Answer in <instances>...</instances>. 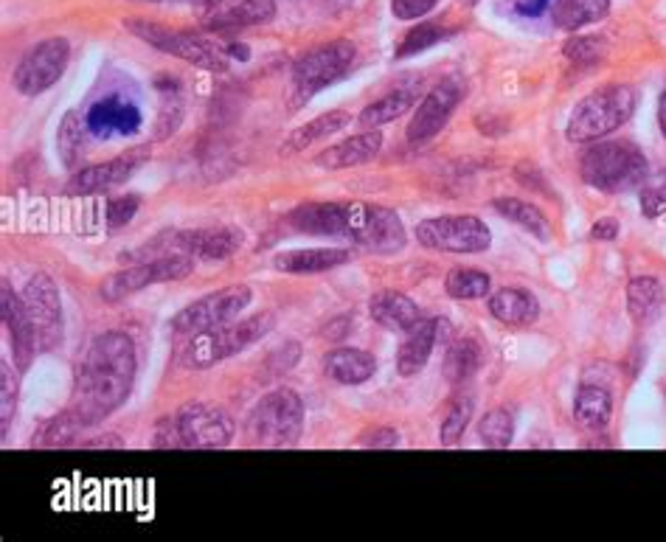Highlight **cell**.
I'll return each instance as SVG.
<instances>
[{"instance_id":"6da1fadb","label":"cell","mask_w":666,"mask_h":542,"mask_svg":"<svg viewBox=\"0 0 666 542\" xmlns=\"http://www.w3.org/2000/svg\"><path fill=\"white\" fill-rule=\"evenodd\" d=\"M136 346L125 332H105L94 341L74 380L71 411L85 425H99L125 405L136 383Z\"/></svg>"},{"instance_id":"7a4b0ae2","label":"cell","mask_w":666,"mask_h":542,"mask_svg":"<svg viewBox=\"0 0 666 542\" xmlns=\"http://www.w3.org/2000/svg\"><path fill=\"white\" fill-rule=\"evenodd\" d=\"M579 175L590 189L627 195L647 180V158L633 141H596L579 158Z\"/></svg>"},{"instance_id":"3957f363","label":"cell","mask_w":666,"mask_h":542,"mask_svg":"<svg viewBox=\"0 0 666 542\" xmlns=\"http://www.w3.org/2000/svg\"><path fill=\"white\" fill-rule=\"evenodd\" d=\"M638 96L630 85H608L577 101L568 118L566 136L574 144H596L619 130L636 112Z\"/></svg>"},{"instance_id":"277c9868","label":"cell","mask_w":666,"mask_h":542,"mask_svg":"<svg viewBox=\"0 0 666 542\" xmlns=\"http://www.w3.org/2000/svg\"><path fill=\"white\" fill-rule=\"evenodd\" d=\"M354 59H358V48H354L352 40L321 42L319 48L304 53L293 66V77H290V107L298 110L315 93L349 77L354 68Z\"/></svg>"},{"instance_id":"5b68a950","label":"cell","mask_w":666,"mask_h":542,"mask_svg":"<svg viewBox=\"0 0 666 542\" xmlns=\"http://www.w3.org/2000/svg\"><path fill=\"white\" fill-rule=\"evenodd\" d=\"M301 427H304V402L290 388H276L262 396L245 422L251 444L267 450L293 447Z\"/></svg>"},{"instance_id":"8992f818","label":"cell","mask_w":666,"mask_h":542,"mask_svg":"<svg viewBox=\"0 0 666 542\" xmlns=\"http://www.w3.org/2000/svg\"><path fill=\"white\" fill-rule=\"evenodd\" d=\"M276 326V318L271 313H259L254 318H245L239 324H225L217 329L200 332V335L189 337L184 348V363L189 368H212L223 359L242 354L245 348H251L254 343H259L267 332Z\"/></svg>"},{"instance_id":"52a82bcc","label":"cell","mask_w":666,"mask_h":542,"mask_svg":"<svg viewBox=\"0 0 666 542\" xmlns=\"http://www.w3.org/2000/svg\"><path fill=\"white\" fill-rule=\"evenodd\" d=\"M125 29L153 46L155 51L169 53L175 59H184L189 66L203 68V71L223 73L228 71V53L225 46H214L206 37L195 35V31H175L169 26H160L155 20H125Z\"/></svg>"},{"instance_id":"ba28073f","label":"cell","mask_w":666,"mask_h":542,"mask_svg":"<svg viewBox=\"0 0 666 542\" xmlns=\"http://www.w3.org/2000/svg\"><path fill=\"white\" fill-rule=\"evenodd\" d=\"M417 243L439 254H483L492 245V230L472 214L422 219L417 225Z\"/></svg>"},{"instance_id":"9c48e42d","label":"cell","mask_w":666,"mask_h":542,"mask_svg":"<svg viewBox=\"0 0 666 542\" xmlns=\"http://www.w3.org/2000/svg\"><path fill=\"white\" fill-rule=\"evenodd\" d=\"M254 300V289L248 284H234V287H223L217 293H208L206 298L195 300L186 309L172 318V332L175 335L195 337L200 332L217 329V326L231 324L242 309Z\"/></svg>"},{"instance_id":"30bf717a","label":"cell","mask_w":666,"mask_h":542,"mask_svg":"<svg viewBox=\"0 0 666 542\" xmlns=\"http://www.w3.org/2000/svg\"><path fill=\"white\" fill-rule=\"evenodd\" d=\"M195 270V259L192 256H160V259L138 262V265H127L125 270L112 273L105 284H101V298L107 304H118L127 295L147 289L153 284L180 282V278L192 276Z\"/></svg>"},{"instance_id":"8fae6325","label":"cell","mask_w":666,"mask_h":542,"mask_svg":"<svg viewBox=\"0 0 666 542\" xmlns=\"http://www.w3.org/2000/svg\"><path fill=\"white\" fill-rule=\"evenodd\" d=\"M177 431L184 450H223L234 442L236 422L223 407L189 402L177 411Z\"/></svg>"},{"instance_id":"7c38bea8","label":"cell","mask_w":666,"mask_h":542,"mask_svg":"<svg viewBox=\"0 0 666 542\" xmlns=\"http://www.w3.org/2000/svg\"><path fill=\"white\" fill-rule=\"evenodd\" d=\"M68 59H71V42L66 37H51V40L37 42L20 59V66L14 68V88L23 96L46 93L66 73Z\"/></svg>"},{"instance_id":"4fadbf2b","label":"cell","mask_w":666,"mask_h":542,"mask_svg":"<svg viewBox=\"0 0 666 542\" xmlns=\"http://www.w3.org/2000/svg\"><path fill=\"white\" fill-rule=\"evenodd\" d=\"M26 309L35 326L37 352H51L62 343V300L57 284L46 273H35L23 287Z\"/></svg>"},{"instance_id":"5bb4252c","label":"cell","mask_w":666,"mask_h":542,"mask_svg":"<svg viewBox=\"0 0 666 542\" xmlns=\"http://www.w3.org/2000/svg\"><path fill=\"white\" fill-rule=\"evenodd\" d=\"M360 217H363V203H304L287 214V225H293L298 234L341 236L354 243Z\"/></svg>"},{"instance_id":"9a60e30c","label":"cell","mask_w":666,"mask_h":542,"mask_svg":"<svg viewBox=\"0 0 666 542\" xmlns=\"http://www.w3.org/2000/svg\"><path fill=\"white\" fill-rule=\"evenodd\" d=\"M273 18H276V0H203L200 3L203 26L217 35L267 26Z\"/></svg>"},{"instance_id":"2e32d148","label":"cell","mask_w":666,"mask_h":542,"mask_svg":"<svg viewBox=\"0 0 666 542\" xmlns=\"http://www.w3.org/2000/svg\"><path fill=\"white\" fill-rule=\"evenodd\" d=\"M464 85L456 82V79H444L439 82L431 93L422 99V105L413 112L411 125H408V141L411 144H425L431 141L433 136L444 130V125L450 121L456 107L464 99Z\"/></svg>"},{"instance_id":"e0dca14e","label":"cell","mask_w":666,"mask_h":542,"mask_svg":"<svg viewBox=\"0 0 666 542\" xmlns=\"http://www.w3.org/2000/svg\"><path fill=\"white\" fill-rule=\"evenodd\" d=\"M147 160H149V147H133L127 149V152L116 155L112 160H107V164H96V166H88V169L77 171L71 184H68V191H71V195H101V191L130 180V177L147 164Z\"/></svg>"},{"instance_id":"ac0fdd59","label":"cell","mask_w":666,"mask_h":542,"mask_svg":"<svg viewBox=\"0 0 666 542\" xmlns=\"http://www.w3.org/2000/svg\"><path fill=\"white\" fill-rule=\"evenodd\" d=\"M405 243L408 234L400 214L383 206H363V217H360L358 234H354V245L389 256L400 254L405 248Z\"/></svg>"},{"instance_id":"d6986e66","label":"cell","mask_w":666,"mask_h":542,"mask_svg":"<svg viewBox=\"0 0 666 542\" xmlns=\"http://www.w3.org/2000/svg\"><path fill=\"white\" fill-rule=\"evenodd\" d=\"M400 352H396V372L400 377H417L428 366L437 343H448L453 335V326L444 318H422L411 332H405Z\"/></svg>"},{"instance_id":"ffe728a7","label":"cell","mask_w":666,"mask_h":542,"mask_svg":"<svg viewBox=\"0 0 666 542\" xmlns=\"http://www.w3.org/2000/svg\"><path fill=\"white\" fill-rule=\"evenodd\" d=\"M88 132L96 138H116V136H136L144 125V116L138 105L110 93L105 99L94 101L85 112Z\"/></svg>"},{"instance_id":"44dd1931","label":"cell","mask_w":666,"mask_h":542,"mask_svg":"<svg viewBox=\"0 0 666 542\" xmlns=\"http://www.w3.org/2000/svg\"><path fill=\"white\" fill-rule=\"evenodd\" d=\"M0 313H3L9 343H12L14 363H18L20 372H26L37 354V337H35V326H31V318H29V309H26L23 295L14 293L9 282H3V287H0Z\"/></svg>"},{"instance_id":"7402d4cb","label":"cell","mask_w":666,"mask_h":542,"mask_svg":"<svg viewBox=\"0 0 666 542\" xmlns=\"http://www.w3.org/2000/svg\"><path fill=\"white\" fill-rule=\"evenodd\" d=\"M352 262V250L346 248H307V250H284L273 259V267L287 276H319L335 267Z\"/></svg>"},{"instance_id":"603a6c76","label":"cell","mask_w":666,"mask_h":542,"mask_svg":"<svg viewBox=\"0 0 666 542\" xmlns=\"http://www.w3.org/2000/svg\"><path fill=\"white\" fill-rule=\"evenodd\" d=\"M380 149H383V136H380V130H366L360 132V136H352L346 138V141L335 144V147L324 149V152L315 158V164L330 171L352 169V166L369 164V160L378 158Z\"/></svg>"},{"instance_id":"cb8c5ba5","label":"cell","mask_w":666,"mask_h":542,"mask_svg":"<svg viewBox=\"0 0 666 542\" xmlns=\"http://www.w3.org/2000/svg\"><path fill=\"white\" fill-rule=\"evenodd\" d=\"M369 315H372L374 324H380L389 332H411L422 321L417 304L408 295L394 293V289L374 293L372 300H369Z\"/></svg>"},{"instance_id":"d4e9b609","label":"cell","mask_w":666,"mask_h":542,"mask_svg":"<svg viewBox=\"0 0 666 542\" xmlns=\"http://www.w3.org/2000/svg\"><path fill=\"white\" fill-rule=\"evenodd\" d=\"M490 313L503 326H529L540 318V300L520 287H501L490 295Z\"/></svg>"},{"instance_id":"484cf974","label":"cell","mask_w":666,"mask_h":542,"mask_svg":"<svg viewBox=\"0 0 666 542\" xmlns=\"http://www.w3.org/2000/svg\"><path fill=\"white\" fill-rule=\"evenodd\" d=\"M378 372L374 354L363 348H335L324 357V374L337 385H363Z\"/></svg>"},{"instance_id":"4316f807","label":"cell","mask_w":666,"mask_h":542,"mask_svg":"<svg viewBox=\"0 0 666 542\" xmlns=\"http://www.w3.org/2000/svg\"><path fill=\"white\" fill-rule=\"evenodd\" d=\"M349 125H352V112H346V110L324 112V116L313 118V121H307L304 127H298V130L290 132V136L284 138L282 147H278V155H282V158H290V155L304 152V149L313 147L315 141H321V138H326V136H335V132H341L343 127H349Z\"/></svg>"},{"instance_id":"83f0119b","label":"cell","mask_w":666,"mask_h":542,"mask_svg":"<svg viewBox=\"0 0 666 542\" xmlns=\"http://www.w3.org/2000/svg\"><path fill=\"white\" fill-rule=\"evenodd\" d=\"M666 307L664 284L653 276H638L627 284V313L638 326H649Z\"/></svg>"},{"instance_id":"f1b7e54d","label":"cell","mask_w":666,"mask_h":542,"mask_svg":"<svg viewBox=\"0 0 666 542\" xmlns=\"http://www.w3.org/2000/svg\"><path fill=\"white\" fill-rule=\"evenodd\" d=\"M614 416V396L605 385H582L574 400V418L582 431L599 433Z\"/></svg>"},{"instance_id":"f546056e","label":"cell","mask_w":666,"mask_h":542,"mask_svg":"<svg viewBox=\"0 0 666 542\" xmlns=\"http://www.w3.org/2000/svg\"><path fill=\"white\" fill-rule=\"evenodd\" d=\"M610 0H555L551 23L562 31H579L608 18Z\"/></svg>"},{"instance_id":"4dcf8cb0","label":"cell","mask_w":666,"mask_h":542,"mask_svg":"<svg viewBox=\"0 0 666 542\" xmlns=\"http://www.w3.org/2000/svg\"><path fill=\"white\" fill-rule=\"evenodd\" d=\"M413 105H417V90L413 88L391 90L389 96H383V99H378V101H372V105L363 107V112L358 116V121L366 127V130H380V127L391 125V121H396L400 116L411 112Z\"/></svg>"},{"instance_id":"1f68e13d","label":"cell","mask_w":666,"mask_h":542,"mask_svg":"<svg viewBox=\"0 0 666 542\" xmlns=\"http://www.w3.org/2000/svg\"><path fill=\"white\" fill-rule=\"evenodd\" d=\"M481 363H483V346L478 343V337L472 335L456 337V341H450L448 357H444V377H448V383L453 385L467 383V380L481 368Z\"/></svg>"},{"instance_id":"d6a6232c","label":"cell","mask_w":666,"mask_h":542,"mask_svg":"<svg viewBox=\"0 0 666 542\" xmlns=\"http://www.w3.org/2000/svg\"><path fill=\"white\" fill-rule=\"evenodd\" d=\"M492 208H496L503 219L520 225L526 234L537 236V239H542V243H549L551 239L549 217H546V214H542L535 203L518 200V197H498V200L492 203Z\"/></svg>"},{"instance_id":"836d02e7","label":"cell","mask_w":666,"mask_h":542,"mask_svg":"<svg viewBox=\"0 0 666 542\" xmlns=\"http://www.w3.org/2000/svg\"><path fill=\"white\" fill-rule=\"evenodd\" d=\"M453 37V29H448L439 20H428V23H417L413 29L405 31V37L400 40V46L394 48V59L417 57V53L428 51V48L439 46L442 40Z\"/></svg>"},{"instance_id":"e575fe53","label":"cell","mask_w":666,"mask_h":542,"mask_svg":"<svg viewBox=\"0 0 666 542\" xmlns=\"http://www.w3.org/2000/svg\"><path fill=\"white\" fill-rule=\"evenodd\" d=\"M444 289L456 300H476L487 298V293L492 289V282L487 273L476 270V267H453L448 273V278H444Z\"/></svg>"},{"instance_id":"d590c367","label":"cell","mask_w":666,"mask_h":542,"mask_svg":"<svg viewBox=\"0 0 666 542\" xmlns=\"http://www.w3.org/2000/svg\"><path fill=\"white\" fill-rule=\"evenodd\" d=\"M82 427L88 425H85L82 418L68 407L66 413H59V416H53L51 422H46V425L40 427V436H35V447H42V450L68 447V444H74V438L79 436Z\"/></svg>"},{"instance_id":"8d00e7d4","label":"cell","mask_w":666,"mask_h":542,"mask_svg":"<svg viewBox=\"0 0 666 542\" xmlns=\"http://www.w3.org/2000/svg\"><path fill=\"white\" fill-rule=\"evenodd\" d=\"M85 130H88V125L79 118L77 110L66 112V118H62V125H59L57 130V147L66 166H77L79 155H82Z\"/></svg>"},{"instance_id":"74e56055","label":"cell","mask_w":666,"mask_h":542,"mask_svg":"<svg viewBox=\"0 0 666 542\" xmlns=\"http://www.w3.org/2000/svg\"><path fill=\"white\" fill-rule=\"evenodd\" d=\"M478 436H481V442L490 450H507L515 436V422L509 416V411L496 407V411L487 413L481 418V425H478Z\"/></svg>"},{"instance_id":"f35d334b","label":"cell","mask_w":666,"mask_h":542,"mask_svg":"<svg viewBox=\"0 0 666 542\" xmlns=\"http://www.w3.org/2000/svg\"><path fill=\"white\" fill-rule=\"evenodd\" d=\"M472 396H461V400H456L453 405H450L448 416H444L442 427H439V442L444 444V447H456L459 444V438L464 436V427L470 425L472 418Z\"/></svg>"},{"instance_id":"ab89813d","label":"cell","mask_w":666,"mask_h":542,"mask_svg":"<svg viewBox=\"0 0 666 542\" xmlns=\"http://www.w3.org/2000/svg\"><path fill=\"white\" fill-rule=\"evenodd\" d=\"M562 51H566V57L571 59V62H577V66H594V62H599V59L605 57L608 46H605L601 37H571Z\"/></svg>"},{"instance_id":"60d3db41","label":"cell","mask_w":666,"mask_h":542,"mask_svg":"<svg viewBox=\"0 0 666 542\" xmlns=\"http://www.w3.org/2000/svg\"><path fill=\"white\" fill-rule=\"evenodd\" d=\"M666 211V171L660 169L658 175L649 177L641 184V214L655 219Z\"/></svg>"},{"instance_id":"b9f144b4","label":"cell","mask_w":666,"mask_h":542,"mask_svg":"<svg viewBox=\"0 0 666 542\" xmlns=\"http://www.w3.org/2000/svg\"><path fill=\"white\" fill-rule=\"evenodd\" d=\"M14 407H18V377H14L12 366L3 363L0 366V427H3V433L12 425Z\"/></svg>"},{"instance_id":"7bdbcfd3","label":"cell","mask_w":666,"mask_h":542,"mask_svg":"<svg viewBox=\"0 0 666 542\" xmlns=\"http://www.w3.org/2000/svg\"><path fill=\"white\" fill-rule=\"evenodd\" d=\"M138 206H141V197L138 195H127V197H116V200L107 203V225L112 230L125 228L133 217H136Z\"/></svg>"},{"instance_id":"ee69618b","label":"cell","mask_w":666,"mask_h":542,"mask_svg":"<svg viewBox=\"0 0 666 542\" xmlns=\"http://www.w3.org/2000/svg\"><path fill=\"white\" fill-rule=\"evenodd\" d=\"M439 7V0H391V14L396 20H419L431 14Z\"/></svg>"},{"instance_id":"f6af8a7d","label":"cell","mask_w":666,"mask_h":542,"mask_svg":"<svg viewBox=\"0 0 666 542\" xmlns=\"http://www.w3.org/2000/svg\"><path fill=\"white\" fill-rule=\"evenodd\" d=\"M155 447L158 450H184V442H180V431H177L175 416H166L158 422V431H155Z\"/></svg>"},{"instance_id":"bcb514c9","label":"cell","mask_w":666,"mask_h":542,"mask_svg":"<svg viewBox=\"0 0 666 542\" xmlns=\"http://www.w3.org/2000/svg\"><path fill=\"white\" fill-rule=\"evenodd\" d=\"M360 444L372 450H391L400 444V433L394 427H378L374 433H366V436L360 438Z\"/></svg>"},{"instance_id":"7dc6e473","label":"cell","mask_w":666,"mask_h":542,"mask_svg":"<svg viewBox=\"0 0 666 542\" xmlns=\"http://www.w3.org/2000/svg\"><path fill=\"white\" fill-rule=\"evenodd\" d=\"M507 7L518 18H540L551 7V0H507Z\"/></svg>"},{"instance_id":"c3c4849f","label":"cell","mask_w":666,"mask_h":542,"mask_svg":"<svg viewBox=\"0 0 666 542\" xmlns=\"http://www.w3.org/2000/svg\"><path fill=\"white\" fill-rule=\"evenodd\" d=\"M590 236H594V239H599V243H614L616 236H619V219H614V217L596 219L594 228H590Z\"/></svg>"},{"instance_id":"681fc988","label":"cell","mask_w":666,"mask_h":542,"mask_svg":"<svg viewBox=\"0 0 666 542\" xmlns=\"http://www.w3.org/2000/svg\"><path fill=\"white\" fill-rule=\"evenodd\" d=\"M85 447H88V450H96V447L121 450V438H116V436H99V438H94V442L85 444Z\"/></svg>"},{"instance_id":"f907efd6","label":"cell","mask_w":666,"mask_h":542,"mask_svg":"<svg viewBox=\"0 0 666 542\" xmlns=\"http://www.w3.org/2000/svg\"><path fill=\"white\" fill-rule=\"evenodd\" d=\"M225 53L234 59H242V62H245V59H251L248 46H242V42H228V46H225Z\"/></svg>"},{"instance_id":"816d5d0a","label":"cell","mask_w":666,"mask_h":542,"mask_svg":"<svg viewBox=\"0 0 666 542\" xmlns=\"http://www.w3.org/2000/svg\"><path fill=\"white\" fill-rule=\"evenodd\" d=\"M658 127H660V136L666 138V85L658 96Z\"/></svg>"},{"instance_id":"f5cc1de1","label":"cell","mask_w":666,"mask_h":542,"mask_svg":"<svg viewBox=\"0 0 666 542\" xmlns=\"http://www.w3.org/2000/svg\"><path fill=\"white\" fill-rule=\"evenodd\" d=\"M147 3H195V7H200L203 0H147Z\"/></svg>"},{"instance_id":"db71d44e","label":"cell","mask_w":666,"mask_h":542,"mask_svg":"<svg viewBox=\"0 0 666 542\" xmlns=\"http://www.w3.org/2000/svg\"><path fill=\"white\" fill-rule=\"evenodd\" d=\"M461 7H467V9H472V7H478V0H459Z\"/></svg>"}]
</instances>
